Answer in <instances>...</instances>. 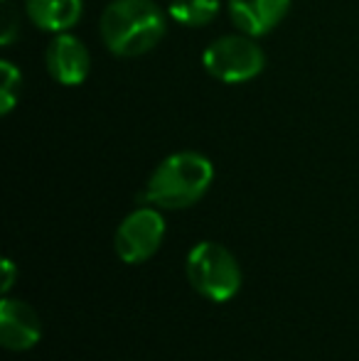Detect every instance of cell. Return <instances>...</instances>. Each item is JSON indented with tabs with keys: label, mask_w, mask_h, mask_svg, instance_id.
<instances>
[{
	"label": "cell",
	"mask_w": 359,
	"mask_h": 361,
	"mask_svg": "<svg viewBox=\"0 0 359 361\" xmlns=\"http://www.w3.org/2000/svg\"><path fill=\"white\" fill-rule=\"evenodd\" d=\"M212 180L214 167L205 155L190 150L175 152L155 167L138 200L158 209H185L207 195Z\"/></svg>",
	"instance_id": "6da1fadb"
},
{
	"label": "cell",
	"mask_w": 359,
	"mask_h": 361,
	"mask_svg": "<svg viewBox=\"0 0 359 361\" xmlns=\"http://www.w3.org/2000/svg\"><path fill=\"white\" fill-rule=\"evenodd\" d=\"M99 30L114 54L138 57L165 37V18L153 0H114L106 5Z\"/></svg>",
	"instance_id": "7a4b0ae2"
},
{
	"label": "cell",
	"mask_w": 359,
	"mask_h": 361,
	"mask_svg": "<svg viewBox=\"0 0 359 361\" xmlns=\"http://www.w3.org/2000/svg\"><path fill=\"white\" fill-rule=\"evenodd\" d=\"M187 278L207 300L226 302L241 288V268L221 243L202 241L187 256Z\"/></svg>",
	"instance_id": "3957f363"
},
{
	"label": "cell",
	"mask_w": 359,
	"mask_h": 361,
	"mask_svg": "<svg viewBox=\"0 0 359 361\" xmlns=\"http://www.w3.org/2000/svg\"><path fill=\"white\" fill-rule=\"evenodd\" d=\"M207 74L224 84H244L264 72V49L249 35H224L202 54Z\"/></svg>",
	"instance_id": "277c9868"
},
{
	"label": "cell",
	"mask_w": 359,
	"mask_h": 361,
	"mask_svg": "<svg viewBox=\"0 0 359 361\" xmlns=\"http://www.w3.org/2000/svg\"><path fill=\"white\" fill-rule=\"evenodd\" d=\"M165 238V219L153 207H140L121 221L116 231V253L126 263H143Z\"/></svg>",
	"instance_id": "5b68a950"
},
{
	"label": "cell",
	"mask_w": 359,
	"mask_h": 361,
	"mask_svg": "<svg viewBox=\"0 0 359 361\" xmlns=\"http://www.w3.org/2000/svg\"><path fill=\"white\" fill-rule=\"evenodd\" d=\"M44 62L49 76L62 86H82L91 69L89 49L82 44V39L67 32L54 35L52 42L47 44Z\"/></svg>",
	"instance_id": "8992f818"
},
{
	"label": "cell",
	"mask_w": 359,
	"mask_h": 361,
	"mask_svg": "<svg viewBox=\"0 0 359 361\" xmlns=\"http://www.w3.org/2000/svg\"><path fill=\"white\" fill-rule=\"evenodd\" d=\"M42 337V322L37 312L23 300L3 298L0 302V342L10 352H28Z\"/></svg>",
	"instance_id": "52a82bcc"
},
{
	"label": "cell",
	"mask_w": 359,
	"mask_h": 361,
	"mask_svg": "<svg viewBox=\"0 0 359 361\" xmlns=\"http://www.w3.org/2000/svg\"><path fill=\"white\" fill-rule=\"evenodd\" d=\"M291 0H229V15L236 30L249 37L271 32L286 18Z\"/></svg>",
	"instance_id": "ba28073f"
},
{
	"label": "cell",
	"mask_w": 359,
	"mask_h": 361,
	"mask_svg": "<svg viewBox=\"0 0 359 361\" xmlns=\"http://www.w3.org/2000/svg\"><path fill=\"white\" fill-rule=\"evenodd\" d=\"M84 0H25V10L35 27L44 32H67L82 18Z\"/></svg>",
	"instance_id": "9c48e42d"
},
{
	"label": "cell",
	"mask_w": 359,
	"mask_h": 361,
	"mask_svg": "<svg viewBox=\"0 0 359 361\" xmlns=\"http://www.w3.org/2000/svg\"><path fill=\"white\" fill-rule=\"evenodd\" d=\"M168 13L185 27H205L219 13V0H173Z\"/></svg>",
	"instance_id": "30bf717a"
},
{
	"label": "cell",
	"mask_w": 359,
	"mask_h": 361,
	"mask_svg": "<svg viewBox=\"0 0 359 361\" xmlns=\"http://www.w3.org/2000/svg\"><path fill=\"white\" fill-rule=\"evenodd\" d=\"M0 114H10L18 101V89H20V69L13 67L8 59L0 62Z\"/></svg>",
	"instance_id": "8fae6325"
},
{
	"label": "cell",
	"mask_w": 359,
	"mask_h": 361,
	"mask_svg": "<svg viewBox=\"0 0 359 361\" xmlns=\"http://www.w3.org/2000/svg\"><path fill=\"white\" fill-rule=\"evenodd\" d=\"M3 44H10L13 42V35H15V13H13V5L10 0H3Z\"/></svg>",
	"instance_id": "7c38bea8"
},
{
	"label": "cell",
	"mask_w": 359,
	"mask_h": 361,
	"mask_svg": "<svg viewBox=\"0 0 359 361\" xmlns=\"http://www.w3.org/2000/svg\"><path fill=\"white\" fill-rule=\"evenodd\" d=\"M3 271H5V283H3V290H5V293H8V290L13 288V276H15V268H13V263H10V261H5V268H3Z\"/></svg>",
	"instance_id": "4fadbf2b"
}]
</instances>
